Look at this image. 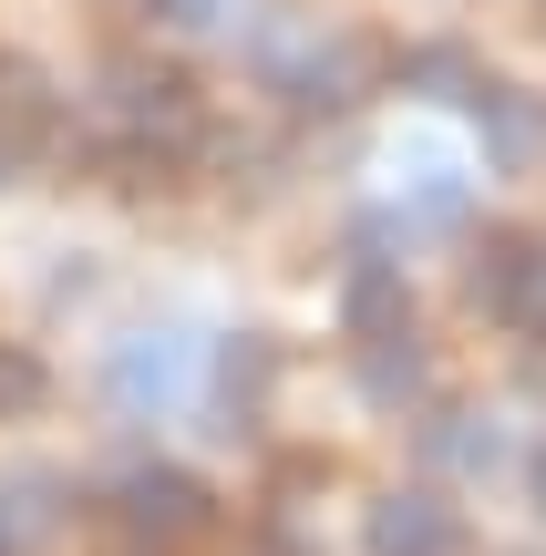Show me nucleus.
I'll list each match as a JSON object with an SVG mask.
<instances>
[{
	"label": "nucleus",
	"instance_id": "39448f33",
	"mask_svg": "<svg viewBox=\"0 0 546 556\" xmlns=\"http://www.w3.org/2000/svg\"><path fill=\"white\" fill-rule=\"evenodd\" d=\"M474 124H485V165L495 176H526V165L546 155V103L536 93H516V83H474Z\"/></svg>",
	"mask_w": 546,
	"mask_h": 556
},
{
	"label": "nucleus",
	"instance_id": "423d86ee",
	"mask_svg": "<svg viewBox=\"0 0 546 556\" xmlns=\"http://www.w3.org/2000/svg\"><path fill=\"white\" fill-rule=\"evenodd\" d=\"M103 381H114L124 413H165V402L186 392V330H135V340L114 351V371H103Z\"/></svg>",
	"mask_w": 546,
	"mask_h": 556
},
{
	"label": "nucleus",
	"instance_id": "9d476101",
	"mask_svg": "<svg viewBox=\"0 0 546 556\" xmlns=\"http://www.w3.org/2000/svg\"><path fill=\"white\" fill-rule=\"evenodd\" d=\"M423 340L412 330H392V340H361V402L371 413H403V402H423Z\"/></svg>",
	"mask_w": 546,
	"mask_h": 556
},
{
	"label": "nucleus",
	"instance_id": "6e6552de",
	"mask_svg": "<svg viewBox=\"0 0 546 556\" xmlns=\"http://www.w3.org/2000/svg\"><path fill=\"white\" fill-rule=\"evenodd\" d=\"M268 381H279V351H268V340L258 330H238V340H227V351H217V433L227 443H238V433H258V402H268Z\"/></svg>",
	"mask_w": 546,
	"mask_h": 556
},
{
	"label": "nucleus",
	"instance_id": "2eb2a0df",
	"mask_svg": "<svg viewBox=\"0 0 546 556\" xmlns=\"http://www.w3.org/2000/svg\"><path fill=\"white\" fill-rule=\"evenodd\" d=\"M41 392H52V371H41L21 340H0V422H21V413H41Z\"/></svg>",
	"mask_w": 546,
	"mask_h": 556
},
{
	"label": "nucleus",
	"instance_id": "6ab92c4d",
	"mask_svg": "<svg viewBox=\"0 0 546 556\" xmlns=\"http://www.w3.org/2000/svg\"><path fill=\"white\" fill-rule=\"evenodd\" d=\"M526 484H536V516H546V443H536V464H526Z\"/></svg>",
	"mask_w": 546,
	"mask_h": 556
},
{
	"label": "nucleus",
	"instance_id": "dca6fc26",
	"mask_svg": "<svg viewBox=\"0 0 546 556\" xmlns=\"http://www.w3.org/2000/svg\"><path fill=\"white\" fill-rule=\"evenodd\" d=\"M495 319H506L516 340H546V248L526 258V278H516V289H506V309H495Z\"/></svg>",
	"mask_w": 546,
	"mask_h": 556
},
{
	"label": "nucleus",
	"instance_id": "4468645a",
	"mask_svg": "<svg viewBox=\"0 0 546 556\" xmlns=\"http://www.w3.org/2000/svg\"><path fill=\"white\" fill-rule=\"evenodd\" d=\"M412 217L423 227H465V176L444 155H412Z\"/></svg>",
	"mask_w": 546,
	"mask_h": 556
},
{
	"label": "nucleus",
	"instance_id": "f257e3e1",
	"mask_svg": "<svg viewBox=\"0 0 546 556\" xmlns=\"http://www.w3.org/2000/svg\"><path fill=\"white\" fill-rule=\"evenodd\" d=\"M206 526H217V495H206L196 475H176V464H135V475L114 484V536L135 556H176V546H196Z\"/></svg>",
	"mask_w": 546,
	"mask_h": 556
},
{
	"label": "nucleus",
	"instance_id": "a211bd4d",
	"mask_svg": "<svg viewBox=\"0 0 546 556\" xmlns=\"http://www.w3.org/2000/svg\"><path fill=\"white\" fill-rule=\"evenodd\" d=\"M41 536V484H21V495H0V556H21Z\"/></svg>",
	"mask_w": 546,
	"mask_h": 556
},
{
	"label": "nucleus",
	"instance_id": "9b49d317",
	"mask_svg": "<svg viewBox=\"0 0 546 556\" xmlns=\"http://www.w3.org/2000/svg\"><path fill=\"white\" fill-rule=\"evenodd\" d=\"M474 83H485V62H474L465 41H412V52H403V93H433V103H474Z\"/></svg>",
	"mask_w": 546,
	"mask_h": 556
},
{
	"label": "nucleus",
	"instance_id": "20e7f679",
	"mask_svg": "<svg viewBox=\"0 0 546 556\" xmlns=\"http://www.w3.org/2000/svg\"><path fill=\"white\" fill-rule=\"evenodd\" d=\"M361 546L371 556H465V516H454L433 484H392V495H371Z\"/></svg>",
	"mask_w": 546,
	"mask_h": 556
},
{
	"label": "nucleus",
	"instance_id": "ddd939ff",
	"mask_svg": "<svg viewBox=\"0 0 546 556\" xmlns=\"http://www.w3.org/2000/svg\"><path fill=\"white\" fill-rule=\"evenodd\" d=\"M526 258H536V238H526V227H495V238H474L465 299H474V309H506V289L526 278Z\"/></svg>",
	"mask_w": 546,
	"mask_h": 556
},
{
	"label": "nucleus",
	"instance_id": "7ed1b4c3",
	"mask_svg": "<svg viewBox=\"0 0 546 556\" xmlns=\"http://www.w3.org/2000/svg\"><path fill=\"white\" fill-rule=\"evenodd\" d=\"M103 103H114V124L135 144H165V155L196 135V83L165 73V62H114V73H103Z\"/></svg>",
	"mask_w": 546,
	"mask_h": 556
},
{
	"label": "nucleus",
	"instance_id": "0eeeda50",
	"mask_svg": "<svg viewBox=\"0 0 546 556\" xmlns=\"http://www.w3.org/2000/svg\"><path fill=\"white\" fill-rule=\"evenodd\" d=\"M62 103H52V73H41L31 52H0V144L11 155H31V144H52Z\"/></svg>",
	"mask_w": 546,
	"mask_h": 556
},
{
	"label": "nucleus",
	"instance_id": "f03ea898",
	"mask_svg": "<svg viewBox=\"0 0 546 556\" xmlns=\"http://www.w3.org/2000/svg\"><path fill=\"white\" fill-rule=\"evenodd\" d=\"M268 83H279L300 114H351V103L371 93V52L351 31H309V41H268Z\"/></svg>",
	"mask_w": 546,
	"mask_h": 556
},
{
	"label": "nucleus",
	"instance_id": "f8f14e48",
	"mask_svg": "<svg viewBox=\"0 0 546 556\" xmlns=\"http://www.w3.org/2000/svg\"><path fill=\"white\" fill-rule=\"evenodd\" d=\"M495 454L506 443H495L485 413H433L423 422V464H444V475H495Z\"/></svg>",
	"mask_w": 546,
	"mask_h": 556
},
{
	"label": "nucleus",
	"instance_id": "1a4fd4ad",
	"mask_svg": "<svg viewBox=\"0 0 546 556\" xmlns=\"http://www.w3.org/2000/svg\"><path fill=\"white\" fill-rule=\"evenodd\" d=\"M341 330H351V340H392V330H412V289H403V268H392V258H361V268H351V289H341Z\"/></svg>",
	"mask_w": 546,
	"mask_h": 556
},
{
	"label": "nucleus",
	"instance_id": "aec40b11",
	"mask_svg": "<svg viewBox=\"0 0 546 556\" xmlns=\"http://www.w3.org/2000/svg\"><path fill=\"white\" fill-rule=\"evenodd\" d=\"M11 165H21V155H11V144H0V186H11Z\"/></svg>",
	"mask_w": 546,
	"mask_h": 556
},
{
	"label": "nucleus",
	"instance_id": "f3484780",
	"mask_svg": "<svg viewBox=\"0 0 546 556\" xmlns=\"http://www.w3.org/2000/svg\"><path fill=\"white\" fill-rule=\"evenodd\" d=\"M155 21H165V31H186V41H206V31L238 21V0H155Z\"/></svg>",
	"mask_w": 546,
	"mask_h": 556
}]
</instances>
